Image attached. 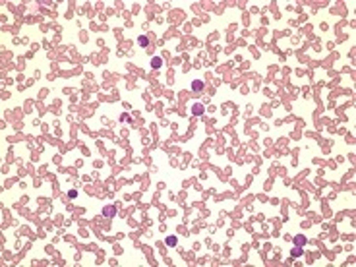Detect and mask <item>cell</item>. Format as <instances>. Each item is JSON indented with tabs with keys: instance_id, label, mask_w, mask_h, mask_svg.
<instances>
[{
	"instance_id": "1",
	"label": "cell",
	"mask_w": 356,
	"mask_h": 267,
	"mask_svg": "<svg viewBox=\"0 0 356 267\" xmlns=\"http://www.w3.org/2000/svg\"><path fill=\"white\" fill-rule=\"evenodd\" d=\"M103 215H105V217H107V219H112V217L116 215V209H114L112 205H107V207H105V209H103Z\"/></svg>"
},
{
	"instance_id": "2",
	"label": "cell",
	"mask_w": 356,
	"mask_h": 267,
	"mask_svg": "<svg viewBox=\"0 0 356 267\" xmlns=\"http://www.w3.org/2000/svg\"><path fill=\"white\" fill-rule=\"evenodd\" d=\"M192 89H194L195 93H201V91H203V81H201V80L192 81Z\"/></svg>"
},
{
	"instance_id": "3",
	"label": "cell",
	"mask_w": 356,
	"mask_h": 267,
	"mask_svg": "<svg viewBox=\"0 0 356 267\" xmlns=\"http://www.w3.org/2000/svg\"><path fill=\"white\" fill-rule=\"evenodd\" d=\"M203 111H205V108H203V104L194 103V107H192V112H194V114H198V116H199V114H203Z\"/></svg>"
},
{
	"instance_id": "4",
	"label": "cell",
	"mask_w": 356,
	"mask_h": 267,
	"mask_svg": "<svg viewBox=\"0 0 356 267\" xmlns=\"http://www.w3.org/2000/svg\"><path fill=\"white\" fill-rule=\"evenodd\" d=\"M161 64H163L161 56H155V58L151 60V68H153V70H157V68H161Z\"/></svg>"
},
{
	"instance_id": "5",
	"label": "cell",
	"mask_w": 356,
	"mask_h": 267,
	"mask_svg": "<svg viewBox=\"0 0 356 267\" xmlns=\"http://www.w3.org/2000/svg\"><path fill=\"white\" fill-rule=\"evenodd\" d=\"M308 242V240H306V236H302V234H298V236H294V244L296 246H304Z\"/></svg>"
},
{
	"instance_id": "6",
	"label": "cell",
	"mask_w": 356,
	"mask_h": 267,
	"mask_svg": "<svg viewBox=\"0 0 356 267\" xmlns=\"http://www.w3.org/2000/svg\"><path fill=\"white\" fill-rule=\"evenodd\" d=\"M137 43H140V46H147V43H149V41H147L145 35H140V37H137Z\"/></svg>"
},
{
	"instance_id": "7",
	"label": "cell",
	"mask_w": 356,
	"mask_h": 267,
	"mask_svg": "<svg viewBox=\"0 0 356 267\" xmlns=\"http://www.w3.org/2000/svg\"><path fill=\"white\" fill-rule=\"evenodd\" d=\"M167 244L168 246H174V244H176V236H168L167 238Z\"/></svg>"
},
{
	"instance_id": "8",
	"label": "cell",
	"mask_w": 356,
	"mask_h": 267,
	"mask_svg": "<svg viewBox=\"0 0 356 267\" xmlns=\"http://www.w3.org/2000/svg\"><path fill=\"white\" fill-rule=\"evenodd\" d=\"M300 255V246H296L294 250H292V258H298Z\"/></svg>"
}]
</instances>
